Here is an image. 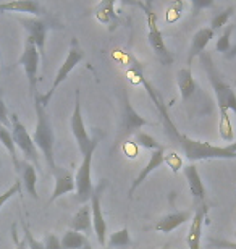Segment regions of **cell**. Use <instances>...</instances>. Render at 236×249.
<instances>
[{
  "label": "cell",
  "instance_id": "6da1fadb",
  "mask_svg": "<svg viewBox=\"0 0 236 249\" xmlns=\"http://www.w3.org/2000/svg\"><path fill=\"white\" fill-rule=\"evenodd\" d=\"M34 110H36V129L33 133V141L36 144V147L42 152L44 159H46L47 167L50 168V172L57 170V163H55L54 159V144H55V134L52 129V123H50V118L47 115L46 107L42 106L41 101H39V94L34 96Z\"/></svg>",
  "mask_w": 236,
  "mask_h": 249
},
{
  "label": "cell",
  "instance_id": "7a4b0ae2",
  "mask_svg": "<svg viewBox=\"0 0 236 249\" xmlns=\"http://www.w3.org/2000/svg\"><path fill=\"white\" fill-rule=\"evenodd\" d=\"M199 58L204 65L205 73H207L210 86L214 89L215 99H217V106L220 110V117H227V115H230V112L236 113V94L232 89V86L225 81L222 73L215 68L212 58H210L207 52L200 53Z\"/></svg>",
  "mask_w": 236,
  "mask_h": 249
},
{
  "label": "cell",
  "instance_id": "3957f363",
  "mask_svg": "<svg viewBox=\"0 0 236 249\" xmlns=\"http://www.w3.org/2000/svg\"><path fill=\"white\" fill-rule=\"evenodd\" d=\"M177 144L182 147L188 160H209V159H236L235 152H230L227 147L214 146L207 141H198L184 134H180Z\"/></svg>",
  "mask_w": 236,
  "mask_h": 249
},
{
  "label": "cell",
  "instance_id": "277c9868",
  "mask_svg": "<svg viewBox=\"0 0 236 249\" xmlns=\"http://www.w3.org/2000/svg\"><path fill=\"white\" fill-rule=\"evenodd\" d=\"M10 123H12V129H10V131H12V138H13L15 146L23 152L24 160L31 163L34 168H39V170H41V159H39L37 147L33 141L31 134L28 133L26 126L19 122L17 113H12Z\"/></svg>",
  "mask_w": 236,
  "mask_h": 249
},
{
  "label": "cell",
  "instance_id": "5b68a950",
  "mask_svg": "<svg viewBox=\"0 0 236 249\" xmlns=\"http://www.w3.org/2000/svg\"><path fill=\"white\" fill-rule=\"evenodd\" d=\"M84 58V52H83V49L79 47V44H78V39H73L72 41V46H70L68 49V53H67V57H65V60L62 63V67L58 68V71L57 74H55V79H54V83H52V86H50L49 91L44 94V96H41L39 94V101H41V104L44 107H47V104L49 101L52 99V96L55 94V91H57V88L62 84L65 79L68 78V74L73 71V68L76 67V65L81 62Z\"/></svg>",
  "mask_w": 236,
  "mask_h": 249
},
{
  "label": "cell",
  "instance_id": "8992f818",
  "mask_svg": "<svg viewBox=\"0 0 236 249\" xmlns=\"http://www.w3.org/2000/svg\"><path fill=\"white\" fill-rule=\"evenodd\" d=\"M122 99H123V104H122V118H120V128H118V133H117V142L120 144L127 138L133 136V134L139 133V129L145 124H150L149 120H145L144 117H141L139 113L134 110V107L131 106L128 99V94L123 92L122 94Z\"/></svg>",
  "mask_w": 236,
  "mask_h": 249
},
{
  "label": "cell",
  "instance_id": "52a82bcc",
  "mask_svg": "<svg viewBox=\"0 0 236 249\" xmlns=\"http://www.w3.org/2000/svg\"><path fill=\"white\" fill-rule=\"evenodd\" d=\"M74 110H73V115H72V131H73V136L76 139V144H78V149L79 152L86 154L88 151L91 149H95L99 144V138L94 136L91 138L88 134V129H86V124H84L83 120V110H81V99H79V91H76V96H74Z\"/></svg>",
  "mask_w": 236,
  "mask_h": 249
},
{
  "label": "cell",
  "instance_id": "ba28073f",
  "mask_svg": "<svg viewBox=\"0 0 236 249\" xmlns=\"http://www.w3.org/2000/svg\"><path fill=\"white\" fill-rule=\"evenodd\" d=\"M145 18H147V26H149L147 41L150 44V47H152L155 57L159 58L162 65H172L175 57L168 51L167 44L163 41V34L157 26V15H155V12L150 7L145 8Z\"/></svg>",
  "mask_w": 236,
  "mask_h": 249
},
{
  "label": "cell",
  "instance_id": "9c48e42d",
  "mask_svg": "<svg viewBox=\"0 0 236 249\" xmlns=\"http://www.w3.org/2000/svg\"><path fill=\"white\" fill-rule=\"evenodd\" d=\"M39 62H41V53H39L37 47L34 46V42L29 37H26L24 42V49L21 57L18 58V65H21L26 73L28 84H29V92L31 96L37 94V71H39Z\"/></svg>",
  "mask_w": 236,
  "mask_h": 249
},
{
  "label": "cell",
  "instance_id": "30bf717a",
  "mask_svg": "<svg viewBox=\"0 0 236 249\" xmlns=\"http://www.w3.org/2000/svg\"><path fill=\"white\" fill-rule=\"evenodd\" d=\"M95 149H91L83 156V162L79 165L76 175H74V185H76V201L78 202H88L91 201V196L94 193V185L91 181V163Z\"/></svg>",
  "mask_w": 236,
  "mask_h": 249
},
{
  "label": "cell",
  "instance_id": "8fae6325",
  "mask_svg": "<svg viewBox=\"0 0 236 249\" xmlns=\"http://www.w3.org/2000/svg\"><path fill=\"white\" fill-rule=\"evenodd\" d=\"M107 188V180H100L99 185L94 188V193L91 196V218H92V228L95 233V238H97L99 245L105 246L107 243V223L104 220V213H102V206H100V201H102V193L104 189Z\"/></svg>",
  "mask_w": 236,
  "mask_h": 249
},
{
  "label": "cell",
  "instance_id": "7c38bea8",
  "mask_svg": "<svg viewBox=\"0 0 236 249\" xmlns=\"http://www.w3.org/2000/svg\"><path fill=\"white\" fill-rule=\"evenodd\" d=\"M19 23L23 24V28L26 29L28 37L34 42V46L37 47L41 57L44 55V51H46V37H47V31L52 26V21H49L47 18H23L18 17L17 18Z\"/></svg>",
  "mask_w": 236,
  "mask_h": 249
},
{
  "label": "cell",
  "instance_id": "4fadbf2b",
  "mask_svg": "<svg viewBox=\"0 0 236 249\" xmlns=\"http://www.w3.org/2000/svg\"><path fill=\"white\" fill-rule=\"evenodd\" d=\"M52 175L55 177V188L52 196L49 199V204L57 201L58 197H62L63 194H68L72 191H76V185H74V175L70 170L63 167H57Z\"/></svg>",
  "mask_w": 236,
  "mask_h": 249
},
{
  "label": "cell",
  "instance_id": "5bb4252c",
  "mask_svg": "<svg viewBox=\"0 0 236 249\" xmlns=\"http://www.w3.org/2000/svg\"><path fill=\"white\" fill-rule=\"evenodd\" d=\"M215 36V31H212L209 26L205 28H200L199 31L194 33L193 39H191V46H189V52H188V68H191V65H193V60L196 57H199L200 53H204L205 47H207V44L210 42V39Z\"/></svg>",
  "mask_w": 236,
  "mask_h": 249
},
{
  "label": "cell",
  "instance_id": "9a60e30c",
  "mask_svg": "<svg viewBox=\"0 0 236 249\" xmlns=\"http://www.w3.org/2000/svg\"><path fill=\"white\" fill-rule=\"evenodd\" d=\"M205 212H207V207L205 206L198 207V211L194 212L189 230H188V235H186V245L189 249H200V236H202Z\"/></svg>",
  "mask_w": 236,
  "mask_h": 249
},
{
  "label": "cell",
  "instance_id": "2e32d148",
  "mask_svg": "<svg viewBox=\"0 0 236 249\" xmlns=\"http://www.w3.org/2000/svg\"><path fill=\"white\" fill-rule=\"evenodd\" d=\"M191 220H193V212L191 211H177L173 213L165 215L163 218H160V220L155 223V230L168 235V233H172L173 230H177L180 225H183V223L191 222Z\"/></svg>",
  "mask_w": 236,
  "mask_h": 249
},
{
  "label": "cell",
  "instance_id": "e0dca14e",
  "mask_svg": "<svg viewBox=\"0 0 236 249\" xmlns=\"http://www.w3.org/2000/svg\"><path fill=\"white\" fill-rule=\"evenodd\" d=\"M163 159H165V147L163 146H160V149H157V151H152L147 165H145L143 170L139 172V175L134 178L133 185H131V188H129V197H133L134 189L141 186L143 181H145V178H147L150 173L155 170V168H160V165L163 163Z\"/></svg>",
  "mask_w": 236,
  "mask_h": 249
},
{
  "label": "cell",
  "instance_id": "ac0fdd59",
  "mask_svg": "<svg viewBox=\"0 0 236 249\" xmlns=\"http://www.w3.org/2000/svg\"><path fill=\"white\" fill-rule=\"evenodd\" d=\"M0 12H19V13H31L37 18L46 17V10L36 0H15V2L0 3Z\"/></svg>",
  "mask_w": 236,
  "mask_h": 249
},
{
  "label": "cell",
  "instance_id": "d6986e66",
  "mask_svg": "<svg viewBox=\"0 0 236 249\" xmlns=\"http://www.w3.org/2000/svg\"><path fill=\"white\" fill-rule=\"evenodd\" d=\"M183 173H184V178L188 180V185L191 189V194H193V197H194V202L202 204L205 199V186H204L202 180H200L198 167H196L194 163H189V165L183 167Z\"/></svg>",
  "mask_w": 236,
  "mask_h": 249
},
{
  "label": "cell",
  "instance_id": "ffe728a7",
  "mask_svg": "<svg viewBox=\"0 0 236 249\" xmlns=\"http://www.w3.org/2000/svg\"><path fill=\"white\" fill-rule=\"evenodd\" d=\"M95 18L99 19V23L110 26V31H113L118 26L120 18L115 13V0H104L95 7Z\"/></svg>",
  "mask_w": 236,
  "mask_h": 249
},
{
  "label": "cell",
  "instance_id": "44dd1931",
  "mask_svg": "<svg viewBox=\"0 0 236 249\" xmlns=\"http://www.w3.org/2000/svg\"><path fill=\"white\" fill-rule=\"evenodd\" d=\"M91 227H92L91 206H88V204H83V206L78 209V212L73 215L72 222H70V230L83 233V235L86 236L88 233L91 231Z\"/></svg>",
  "mask_w": 236,
  "mask_h": 249
},
{
  "label": "cell",
  "instance_id": "7402d4cb",
  "mask_svg": "<svg viewBox=\"0 0 236 249\" xmlns=\"http://www.w3.org/2000/svg\"><path fill=\"white\" fill-rule=\"evenodd\" d=\"M177 84H178V89H180V94H182L183 101H188V99L196 92V89H198V84H196L194 78H193V71H191V68H188V67L178 70Z\"/></svg>",
  "mask_w": 236,
  "mask_h": 249
},
{
  "label": "cell",
  "instance_id": "603a6c76",
  "mask_svg": "<svg viewBox=\"0 0 236 249\" xmlns=\"http://www.w3.org/2000/svg\"><path fill=\"white\" fill-rule=\"evenodd\" d=\"M19 172H21V185H24V189L28 191V194H31V197L37 201L39 196H37V189H36V185H37L36 168H34L29 162L23 160Z\"/></svg>",
  "mask_w": 236,
  "mask_h": 249
},
{
  "label": "cell",
  "instance_id": "cb8c5ba5",
  "mask_svg": "<svg viewBox=\"0 0 236 249\" xmlns=\"http://www.w3.org/2000/svg\"><path fill=\"white\" fill-rule=\"evenodd\" d=\"M60 243H62V249H83L88 243V236L68 228Z\"/></svg>",
  "mask_w": 236,
  "mask_h": 249
},
{
  "label": "cell",
  "instance_id": "d4e9b609",
  "mask_svg": "<svg viewBox=\"0 0 236 249\" xmlns=\"http://www.w3.org/2000/svg\"><path fill=\"white\" fill-rule=\"evenodd\" d=\"M109 248L110 249H129L134 248L133 240L129 238L128 228H122V230L112 233L109 236Z\"/></svg>",
  "mask_w": 236,
  "mask_h": 249
},
{
  "label": "cell",
  "instance_id": "484cf974",
  "mask_svg": "<svg viewBox=\"0 0 236 249\" xmlns=\"http://www.w3.org/2000/svg\"><path fill=\"white\" fill-rule=\"evenodd\" d=\"M0 142L3 144V147L7 149L8 154L12 156V160H13V165H15V170L19 172V168H21V162L18 160V156H17V146H15L13 142V138H12V131L7 128H3L2 124H0Z\"/></svg>",
  "mask_w": 236,
  "mask_h": 249
},
{
  "label": "cell",
  "instance_id": "4316f807",
  "mask_svg": "<svg viewBox=\"0 0 236 249\" xmlns=\"http://www.w3.org/2000/svg\"><path fill=\"white\" fill-rule=\"evenodd\" d=\"M235 13V7H227L225 10H222V12L215 13L212 19H210V29L212 31H217V29H223L225 26L228 24V19L233 17Z\"/></svg>",
  "mask_w": 236,
  "mask_h": 249
},
{
  "label": "cell",
  "instance_id": "83f0119b",
  "mask_svg": "<svg viewBox=\"0 0 236 249\" xmlns=\"http://www.w3.org/2000/svg\"><path fill=\"white\" fill-rule=\"evenodd\" d=\"M233 29H235V24H227V26L223 28L222 34H220V37L217 39V42H215V51L222 52V53H227L230 51V47H232L230 37H232Z\"/></svg>",
  "mask_w": 236,
  "mask_h": 249
},
{
  "label": "cell",
  "instance_id": "f1b7e54d",
  "mask_svg": "<svg viewBox=\"0 0 236 249\" xmlns=\"http://www.w3.org/2000/svg\"><path fill=\"white\" fill-rule=\"evenodd\" d=\"M134 142H136L139 147L149 149V151H157V149H160V142H157V139L143 131L134 134Z\"/></svg>",
  "mask_w": 236,
  "mask_h": 249
},
{
  "label": "cell",
  "instance_id": "f546056e",
  "mask_svg": "<svg viewBox=\"0 0 236 249\" xmlns=\"http://www.w3.org/2000/svg\"><path fill=\"white\" fill-rule=\"evenodd\" d=\"M218 131H220V138H222L223 141L233 142L235 133H233L232 118H230V115H227V117H220V120H218Z\"/></svg>",
  "mask_w": 236,
  "mask_h": 249
},
{
  "label": "cell",
  "instance_id": "4dcf8cb0",
  "mask_svg": "<svg viewBox=\"0 0 236 249\" xmlns=\"http://www.w3.org/2000/svg\"><path fill=\"white\" fill-rule=\"evenodd\" d=\"M184 8H186V3L184 2H173L170 3V7L167 10V13H165V18H167V23H175L178 21L180 18H182V15L184 12Z\"/></svg>",
  "mask_w": 236,
  "mask_h": 249
},
{
  "label": "cell",
  "instance_id": "1f68e13d",
  "mask_svg": "<svg viewBox=\"0 0 236 249\" xmlns=\"http://www.w3.org/2000/svg\"><path fill=\"white\" fill-rule=\"evenodd\" d=\"M163 163H167V165L173 170V173H177V172L180 170V168H183V159L180 157L177 152L165 154Z\"/></svg>",
  "mask_w": 236,
  "mask_h": 249
},
{
  "label": "cell",
  "instance_id": "d6a6232c",
  "mask_svg": "<svg viewBox=\"0 0 236 249\" xmlns=\"http://www.w3.org/2000/svg\"><path fill=\"white\" fill-rule=\"evenodd\" d=\"M23 231H24V241H26L28 249H46V248H44L42 241L36 240V238L31 235V231H29V227L24 222H23Z\"/></svg>",
  "mask_w": 236,
  "mask_h": 249
},
{
  "label": "cell",
  "instance_id": "836d02e7",
  "mask_svg": "<svg viewBox=\"0 0 236 249\" xmlns=\"http://www.w3.org/2000/svg\"><path fill=\"white\" fill-rule=\"evenodd\" d=\"M21 186H23V185H21V181L18 180V181H15L13 185L10 186L3 194H0V209H2V207H3V204L7 202L8 199H12V197L15 196V194L21 193Z\"/></svg>",
  "mask_w": 236,
  "mask_h": 249
},
{
  "label": "cell",
  "instance_id": "e575fe53",
  "mask_svg": "<svg viewBox=\"0 0 236 249\" xmlns=\"http://www.w3.org/2000/svg\"><path fill=\"white\" fill-rule=\"evenodd\" d=\"M0 124L7 129H12V123H10V115H8V108L5 106L3 97L0 96Z\"/></svg>",
  "mask_w": 236,
  "mask_h": 249
},
{
  "label": "cell",
  "instance_id": "d590c367",
  "mask_svg": "<svg viewBox=\"0 0 236 249\" xmlns=\"http://www.w3.org/2000/svg\"><path fill=\"white\" fill-rule=\"evenodd\" d=\"M44 248L46 249H62V243H60V238L57 235H52V233H49L44 238Z\"/></svg>",
  "mask_w": 236,
  "mask_h": 249
},
{
  "label": "cell",
  "instance_id": "8d00e7d4",
  "mask_svg": "<svg viewBox=\"0 0 236 249\" xmlns=\"http://www.w3.org/2000/svg\"><path fill=\"white\" fill-rule=\"evenodd\" d=\"M210 246L215 248H222V249H236V241H228V240H209Z\"/></svg>",
  "mask_w": 236,
  "mask_h": 249
},
{
  "label": "cell",
  "instance_id": "74e56055",
  "mask_svg": "<svg viewBox=\"0 0 236 249\" xmlns=\"http://www.w3.org/2000/svg\"><path fill=\"white\" fill-rule=\"evenodd\" d=\"M123 152L127 154V156L129 159H134V157H138V144L136 142H131V141H127V142H123Z\"/></svg>",
  "mask_w": 236,
  "mask_h": 249
},
{
  "label": "cell",
  "instance_id": "f35d334b",
  "mask_svg": "<svg viewBox=\"0 0 236 249\" xmlns=\"http://www.w3.org/2000/svg\"><path fill=\"white\" fill-rule=\"evenodd\" d=\"M191 5H193V8H194V12L196 10H200V8H212L214 7V2L212 0H193L191 2Z\"/></svg>",
  "mask_w": 236,
  "mask_h": 249
},
{
  "label": "cell",
  "instance_id": "ab89813d",
  "mask_svg": "<svg viewBox=\"0 0 236 249\" xmlns=\"http://www.w3.org/2000/svg\"><path fill=\"white\" fill-rule=\"evenodd\" d=\"M12 238H13V241H15V249H28L26 246V241H19L18 240V236H17V227H12Z\"/></svg>",
  "mask_w": 236,
  "mask_h": 249
},
{
  "label": "cell",
  "instance_id": "60d3db41",
  "mask_svg": "<svg viewBox=\"0 0 236 249\" xmlns=\"http://www.w3.org/2000/svg\"><path fill=\"white\" fill-rule=\"evenodd\" d=\"M225 57L228 58V60H232V58H235L236 57V46H233V47H230V51L225 53Z\"/></svg>",
  "mask_w": 236,
  "mask_h": 249
},
{
  "label": "cell",
  "instance_id": "b9f144b4",
  "mask_svg": "<svg viewBox=\"0 0 236 249\" xmlns=\"http://www.w3.org/2000/svg\"><path fill=\"white\" fill-rule=\"evenodd\" d=\"M83 249H92V248H91V243L88 241V243H86V246H84Z\"/></svg>",
  "mask_w": 236,
  "mask_h": 249
},
{
  "label": "cell",
  "instance_id": "7bdbcfd3",
  "mask_svg": "<svg viewBox=\"0 0 236 249\" xmlns=\"http://www.w3.org/2000/svg\"><path fill=\"white\" fill-rule=\"evenodd\" d=\"M0 96H2V79H0Z\"/></svg>",
  "mask_w": 236,
  "mask_h": 249
},
{
  "label": "cell",
  "instance_id": "ee69618b",
  "mask_svg": "<svg viewBox=\"0 0 236 249\" xmlns=\"http://www.w3.org/2000/svg\"><path fill=\"white\" fill-rule=\"evenodd\" d=\"M0 168H2V160H0Z\"/></svg>",
  "mask_w": 236,
  "mask_h": 249
},
{
  "label": "cell",
  "instance_id": "f6af8a7d",
  "mask_svg": "<svg viewBox=\"0 0 236 249\" xmlns=\"http://www.w3.org/2000/svg\"><path fill=\"white\" fill-rule=\"evenodd\" d=\"M163 249H168V245H167V246H165V248H163Z\"/></svg>",
  "mask_w": 236,
  "mask_h": 249
},
{
  "label": "cell",
  "instance_id": "bcb514c9",
  "mask_svg": "<svg viewBox=\"0 0 236 249\" xmlns=\"http://www.w3.org/2000/svg\"><path fill=\"white\" fill-rule=\"evenodd\" d=\"M105 249H110V248H105ZM129 249H134V248H129Z\"/></svg>",
  "mask_w": 236,
  "mask_h": 249
},
{
  "label": "cell",
  "instance_id": "7dc6e473",
  "mask_svg": "<svg viewBox=\"0 0 236 249\" xmlns=\"http://www.w3.org/2000/svg\"><path fill=\"white\" fill-rule=\"evenodd\" d=\"M235 236H236V230H235Z\"/></svg>",
  "mask_w": 236,
  "mask_h": 249
}]
</instances>
